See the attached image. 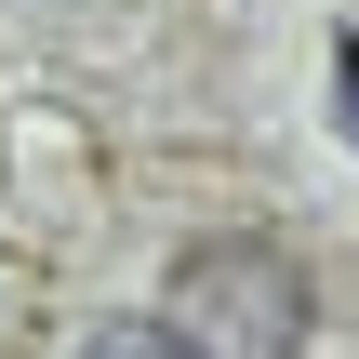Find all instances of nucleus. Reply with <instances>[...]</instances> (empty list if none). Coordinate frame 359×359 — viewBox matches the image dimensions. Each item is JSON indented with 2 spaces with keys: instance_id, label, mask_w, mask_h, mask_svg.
<instances>
[{
  "instance_id": "f257e3e1",
  "label": "nucleus",
  "mask_w": 359,
  "mask_h": 359,
  "mask_svg": "<svg viewBox=\"0 0 359 359\" xmlns=\"http://www.w3.org/2000/svg\"><path fill=\"white\" fill-rule=\"evenodd\" d=\"M173 333L200 359H293L306 346V266L280 253V240H200L187 266H173Z\"/></svg>"
},
{
  "instance_id": "f03ea898",
  "label": "nucleus",
  "mask_w": 359,
  "mask_h": 359,
  "mask_svg": "<svg viewBox=\"0 0 359 359\" xmlns=\"http://www.w3.org/2000/svg\"><path fill=\"white\" fill-rule=\"evenodd\" d=\"M80 359H200V346H187L173 320H107V333H93Z\"/></svg>"
},
{
  "instance_id": "7ed1b4c3",
  "label": "nucleus",
  "mask_w": 359,
  "mask_h": 359,
  "mask_svg": "<svg viewBox=\"0 0 359 359\" xmlns=\"http://www.w3.org/2000/svg\"><path fill=\"white\" fill-rule=\"evenodd\" d=\"M333 120H346V147H359V40H333Z\"/></svg>"
}]
</instances>
